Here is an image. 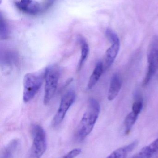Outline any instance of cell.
I'll return each instance as SVG.
<instances>
[{
  "instance_id": "cell-5",
  "label": "cell",
  "mask_w": 158,
  "mask_h": 158,
  "mask_svg": "<svg viewBox=\"0 0 158 158\" xmlns=\"http://www.w3.org/2000/svg\"><path fill=\"white\" fill-rule=\"evenodd\" d=\"M148 67L147 73L143 82V85L148 84L158 69V37H155L151 42L148 52Z\"/></svg>"
},
{
  "instance_id": "cell-10",
  "label": "cell",
  "mask_w": 158,
  "mask_h": 158,
  "mask_svg": "<svg viewBox=\"0 0 158 158\" xmlns=\"http://www.w3.org/2000/svg\"><path fill=\"white\" fill-rule=\"evenodd\" d=\"M122 85L120 77L118 74H114L110 81V85L108 94V99L109 101L114 100L118 95Z\"/></svg>"
},
{
  "instance_id": "cell-18",
  "label": "cell",
  "mask_w": 158,
  "mask_h": 158,
  "mask_svg": "<svg viewBox=\"0 0 158 158\" xmlns=\"http://www.w3.org/2000/svg\"><path fill=\"white\" fill-rule=\"evenodd\" d=\"M105 35L108 40L111 43V44L120 41L119 38L117 33L110 29H106L105 31Z\"/></svg>"
},
{
  "instance_id": "cell-8",
  "label": "cell",
  "mask_w": 158,
  "mask_h": 158,
  "mask_svg": "<svg viewBox=\"0 0 158 158\" xmlns=\"http://www.w3.org/2000/svg\"><path fill=\"white\" fill-rule=\"evenodd\" d=\"M120 48V41L111 44L105 53L104 62V71L109 68L116 59Z\"/></svg>"
},
{
  "instance_id": "cell-14",
  "label": "cell",
  "mask_w": 158,
  "mask_h": 158,
  "mask_svg": "<svg viewBox=\"0 0 158 158\" xmlns=\"http://www.w3.org/2000/svg\"><path fill=\"white\" fill-rule=\"evenodd\" d=\"M104 71V64L102 62H98L96 65L89 79L87 85L88 89H92L96 85L101 77Z\"/></svg>"
},
{
  "instance_id": "cell-21",
  "label": "cell",
  "mask_w": 158,
  "mask_h": 158,
  "mask_svg": "<svg viewBox=\"0 0 158 158\" xmlns=\"http://www.w3.org/2000/svg\"><path fill=\"white\" fill-rule=\"evenodd\" d=\"M56 0H44L42 7V10H46L49 9L55 2Z\"/></svg>"
},
{
  "instance_id": "cell-13",
  "label": "cell",
  "mask_w": 158,
  "mask_h": 158,
  "mask_svg": "<svg viewBox=\"0 0 158 158\" xmlns=\"http://www.w3.org/2000/svg\"><path fill=\"white\" fill-rule=\"evenodd\" d=\"M20 145V141L19 139L12 140L3 148L1 158H13Z\"/></svg>"
},
{
  "instance_id": "cell-6",
  "label": "cell",
  "mask_w": 158,
  "mask_h": 158,
  "mask_svg": "<svg viewBox=\"0 0 158 158\" xmlns=\"http://www.w3.org/2000/svg\"><path fill=\"white\" fill-rule=\"evenodd\" d=\"M75 98L76 94L73 91H69L63 96L58 109L52 122L53 127H57L62 122L68 110L74 103Z\"/></svg>"
},
{
  "instance_id": "cell-15",
  "label": "cell",
  "mask_w": 158,
  "mask_h": 158,
  "mask_svg": "<svg viewBox=\"0 0 158 158\" xmlns=\"http://www.w3.org/2000/svg\"><path fill=\"white\" fill-rule=\"evenodd\" d=\"M17 55L12 51H6L1 55V64L4 66L11 67L17 61Z\"/></svg>"
},
{
  "instance_id": "cell-11",
  "label": "cell",
  "mask_w": 158,
  "mask_h": 158,
  "mask_svg": "<svg viewBox=\"0 0 158 158\" xmlns=\"http://www.w3.org/2000/svg\"><path fill=\"white\" fill-rule=\"evenodd\" d=\"M158 151V138L131 158H151Z\"/></svg>"
},
{
  "instance_id": "cell-4",
  "label": "cell",
  "mask_w": 158,
  "mask_h": 158,
  "mask_svg": "<svg viewBox=\"0 0 158 158\" xmlns=\"http://www.w3.org/2000/svg\"><path fill=\"white\" fill-rule=\"evenodd\" d=\"M60 77L59 68L56 65H50L46 68L45 85L43 102L45 105L49 104L55 94Z\"/></svg>"
},
{
  "instance_id": "cell-19",
  "label": "cell",
  "mask_w": 158,
  "mask_h": 158,
  "mask_svg": "<svg viewBox=\"0 0 158 158\" xmlns=\"http://www.w3.org/2000/svg\"><path fill=\"white\" fill-rule=\"evenodd\" d=\"M143 108V102L141 100H137L133 104L132 111L136 115H139V114L141 113Z\"/></svg>"
},
{
  "instance_id": "cell-1",
  "label": "cell",
  "mask_w": 158,
  "mask_h": 158,
  "mask_svg": "<svg viewBox=\"0 0 158 158\" xmlns=\"http://www.w3.org/2000/svg\"><path fill=\"white\" fill-rule=\"evenodd\" d=\"M100 111V106L98 101L95 98H90L86 110L75 132V138L77 141L82 142L92 132Z\"/></svg>"
},
{
  "instance_id": "cell-12",
  "label": "cell",
  "mask_w": 158,
  "mask_h": 158,
  "mask_svg": "<svg viewBox=\"0 0 158 158\" xmlns=\"http://www.w3.org/2000/svg\"><path fill=\"white\" fill-rule=\"evenodd\" d=\"M137 141H134L127 145L119 148L113 151L106 158H126L138 145Z\"/></svg>"
},
{
  "instance_id": "cell-2",
  "label": "cell",
  "mask_w": 158,
  "mask_h": 158,
  "mask_svg": "<svg viewBox=\"0 0 158 158\" xmlns=\"http://www.w3.org/2000/svg\"><path fill=\"white\" fill-rule=\"evenodd\" d=\"M46 68L38 72L26 74L23 79V99L25 103L32 100L39 91L45 79Z\"/></svg>"
},
{
  "instance_id": "cell-16",
  "label": "cell",
  "mask_w": 158,
  "mask_h": 158,
  "mask_svg": "<svg viewBox=\"0 0 158 158\" xmlns=\"http://www.w3.org/2000/svg\"><path fill=\"white\" fill-rule=\"evenodd\" d=\"M138 115H136L132 111L130 112L125 118L124 120V126H125V133L128 135L130 133L132 128L133 126L135 124Z\"/></svg>"
},
{
  "instance_id": "cell-3",
  "label": "cell",
  "mask_w": 158,
  "mask_h": 158,
  "mask_svg": "<svg viewBox=\"0 0 158 158\" xmlns=\"http://www.w3.org/2000/svg\"><path fill=\"white\" fill-rule=\"evenodd\" d=\"M31 132L33 141L28 158H41L47 148L45 131L41 125L34 124L32 125Z\"/></svg>"
},
{
  "instance_id": "cell-17",
  "label": "cell",
  "mask_w": 158,
  "mask_h": 158,
  "mask_svg": "<svg viewBox=\"0 0 158 158\" xmlns=\"http://www.w3.org/2000/svg\"><path fill=\"white\" fill-rule=\"evenodd\" d=\"M9 35V31L6 22L1 14L0 15V38L2 40H6Z\"/></svg>"
},
{
  "instance_id": "cell-9",
  "label": "cell",
  "mask_w": 158,
  "mask_h": 158,
  "mask_svg": "<svg viewBox=\"0 0 158 158\" xmlns=\"http://www.w3.org/2000/svg\"><path fill=\"white\" fill-rule=\"evenodd\" d=\"M77 40L79 44L81 49L80 58L77 68V72H79L81 70L83 67L84 65V63L88 58L90 52V48L85 38L81 35H79L77 37Z\"/></svg>"
},
{
  "instance_id": "cell-7",
  "label": "cell",
  "mask_w": 158,
  "mask_h": 158,
  "mask_svg": "<svg viewBox=\"0 0 158 158\" xmlns=\"http://www.w3.org/2000/svg\"><path fill=\"white\" fill-rule=\"evenodd\" d=\"M15 4L20 11L28 15H37L42 10L40 4L34 0H19Z\"/></svg>"
},
{
  "instance_id": "cell-20",
  "label": "cell",
  "mask_w": 158,
  "mask_h": 158,
  "mask_svg": "<svg viewBox=\"0 0 158 158\" xmlns=\"http://www.w3.org/2000/svg\"><path fill=\"white\" fill-rule=\"evenodd\" d=\"M81 152V150L79 148H75L66 154L62 158H75L79 156Z\"/></svg>"
}]
</instances>
